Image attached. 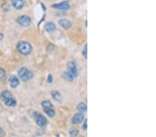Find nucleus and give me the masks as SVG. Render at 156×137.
Returning <instances> with one entry per match:
<instances>
[{
	"instance_id": "nucleus-24",
	"label": "nucleus",
	"mask_w": 156,
	"mask_h": 137,
	"mask_svg": "<svg viewBox=\"0 0 156 137\" xmlns=\"http://www.w3.org/2000/svg\"><path fill=\"white\" fill-rule=\"evenodd\" d=\"M2 129L1 128V127H0V134H2Z\"/></svg>"
},
{
	"instance_id": "nucleus-15",
	"label": "nucleus",
	"mask_w": 156,
	"mask_h": 137,
	"mask_svg": "<svg viewBox=\"0 0 156 137\" xmlns=\"http://www.w3.org/2000/svg\"><path fill=\"white\" fill-rule=\"evenodd\" d=\"M77 109L81 113H84L87 111V105L83 102H80L77 105Z\"/></svg>"
},
{
	"instance_id": "nucleus-22",
	"label": "nucleus",
	"mask_w": 156,
	"mask_h": 137,
	"mask_svg": "<svg viewBox=\"0 0 156 137\" xmlns=\"http://www.w3.org/2000/svg\"><path fill=\"white\" fill-rule=\"evenodd\" d=\"M47 81H48V83H52V81H53V76H52L51 74H49V76H48Z\"/></svg>"
},
{
	"instance_id": "nucleus-18",
	"label": "nucleus",
	"mask_w": 156,
	"mask_h": 137,
	"mask_svg": "<svg viewBox=\"0 0 156 137\" xmlns=\"http://www.w3.org/2000/svg\"><path fill=\"white\" fill-rule=\"evenodd\" d=\"M6 78V74L4 68H0V81H4Z\"/></svg>"
},
{
	"instance_id": "nucleus-16",
	"label": "nucleus",
	"mask_w": 156,
	"mask_h": 137,
	"mask_svg": "<svg viewBox=\"0 0 156 137\" xmlns=\"http://www.w3.org/2000/svg\"><path fill=\"white\" fill-rule=\"evenodd\" d=\"M42 107H43V109H51L53 108V105L49 100H45L42 102Z\"/></svg>"
},
{
	"instance_id": "nucleus-17",
	"label": "nucleus",
	"mask_w": 156,
	"mask_h": 137,
	"mask_svg": "<svg viewBox=\"0 0 156 137\" xmlns=\"http://www.w3.org/2000/svg\"><path fill=\"white\" fill-rule=\"evenodd\" d=\"M45 111V113L46 114H47L49 117H53V116H55V111L54 110V109L51 108V109H43Z\"/></svg>"
},
{
	"instance_id": "nucleus-7",
	"label": "nucleus",
	"mask_w": 156,
	"mask_h": 137,
	"mask_svg": "<svg viewBox=\"0 0 156 137\" xmlns=\"http://www.w3.org/2000/svg\"><path fill=\"white\" fill-rule=\"evenodd\" d=\"M83 119H84V116L82 113L76 114L72 118V123L73 124H75V125L80 124V123L83 122Z\"/></svg>"
},
{
	"instance_id": "nucleus-19",
	"label": "nucleus",
	"mask_w": 156,
	"mask_h": 137,
	"mask_svg": "<svg viewBox=\"0 0 156 137\" xmlns=\"http://www.w3.org/2000/svg\"><path fill=\"white\" fill-rule=\"evenodd\" d=\"M87 47H88V45L86 44L84 47L83 50L82 51L83 56L85 57V58H86V59H87V58H88V48H87Z\"/></svg>"
},
{
	"instance_id": "nucleus-1",
	"label": "nucleus",
	"mask_w": 156,
	"mask_h": 137,
	"mask_svg": "<svg viewBox=\"0 0 156 137\" xmlns=\"http://www.w3.org/2000/svg\"><path fill=\"white\" fill-rule=\"evenodd\" d=\"M67 68L68 72L64 73L63 76L67 81L72 82L78 76V69L74 62H69L67 63Z\"/></svg>"
},
{
	"instance_id": "nucleus-5",
	"label": "nucleus",
	"mask_w": 156,
	"mask_h": 137,
	"mask_svg": "<svg viewBox=\"0 0 156 137\" xmlns=\"http://www.w3.org/2000/svg\"><path fill=\"white\" fill-rule=\"evenodd\" d=\"M17 22L20 25V26H24V27H27V26H29L30 24H31V18H30L29 16L22 15L17 18Z\"/></svg>"
},
{
	"instance_id": "nucleus-4",
	"label": "nucleus",
	"mask_w": 156,
	"mask_h": 137,
	"mask_svg": "<svg viewBox=\"0 0 156 137\" xmlns=\"http://www.w3.org/2000/svg\"><path fill=\"white\" fill-rule=\"evenodd\" d=\"M33 118L35 119V121L38 126L40 127H44L47 124V120L42 114L37 112L33 113Z\"/></svg>"
},
{
	"instance_id": "nucleus-11",
	"label": "nucleus",
	"mask_w": 156,
	"mask_h": 137,
	"mask_svg": "<svg viewBox=\"0 0 156 137\" xmlns=\"http://www.w3.org/2000/svg\"><path fill=\"white\" fill-rule=\"evenodd\" d=\"M51 96L53 99L54 100H56V102H59V103H61L62 101H63V98H62V96L61 93H60L59 91H51Z\"/></svg>"
},
{
	"instance_id": "nucleus-10",
	"label": "nucleus",
	"mask_w": 156,
	"mask_h": 137,
	"mask_svg": "<svg viewBox=\"0 0 156 137\" xmlns=\"http://www.w3.org/2000/svg\"><path fill=\"white\" fill-rule=\"evenodd\" d=\"M58 24H60V26L63 27V28L65 29H68L72 26V23H71L70 20H65V19L61 20L58 22Z\"/></svg>"
},
{
	"instance_id": "nucleus-23",
	"label": "nucleus",
	"mask_w": 156,
	"mask_h": 137,
	"mask_svg": "<svg viewBox=\"0 0 156 137\" xmlns=\"http://www.w3.org/2000/svg\"><path fill=\"white\" fill-rule=\"evenodd\" d=\"M4 38V35L2 33H0V40H2Z\"/></svg>"
},
{
	"instance_id": "nucleus-6",
	"label": "nucleus",
	"mask_w": 156,
	"mask_h": 137,
	"mask_svg": "<svg viewBox=\"0 0 156 137\" xmlns=\"http://www.w3.org/2000/svg\"><path fill=\"white\" fill-rule=\"evenodd\" d=\"M70 4L68 3L67 2H62L61 3L56 4L52 5V8L55 9H57V10H61V11H67L70 8Z\"/></svg>"
},
{
	"instance_id": "nucleus-20",
	"label": "nucleus",
	"mask_w": 156,
	"mask_h": 137,
	"mask_svg": "<svg viewBox=\"0 0 156 137\" xmlns=\"http://www.w3.org/2000/svg\"><path fill=\"white\" fill-rule=\"evenodd\" d=\"M79 134V130L72 129L70 132V135L72 136H76Z\"/></svg>"
},
{
	"instance_id": "nucleus-13",
	"label": "nucleus",
	"mask_w": 156,
	"mask_h": 137,
	"mask_svg": "<svg viewBox=\"0 0 156 137\" xmlns=\"http://www.w3.org/2000/svg\"><path fill=\"white\" fill-rule=\"evenodd\" d=\"M56 27L54 23L53 22H47L45 24V29L47 32H53L56 30Z\"/></svg>"
},
{
	"instance_id": "nucleus-8",
	"label": "nucleus",
	"mask_w": 156,
	"mask_h": 137,
	"mask_svg": "<svg viewBox=\"0 0 156 137\" xmlns=\"http://www.w3.org/2000/svg\"><path fill=\"white\" fill-rule=\"evenodd\" d=\"M11 4L13 7L17 10H20L25 5L24 0H11Z\"/></svg>"
},
{
	"instance_id": "nucleus-2",
	"label": "nucleus",
	"mask_w": 156,
	"mask_h": 137,
	"mask_svg": "<svg viewBox=\"0 0 156 137\" xmlns=\"http://www.w3.org/2000/svg\"><path fill=\"white\" fill-rule=\"evenodd\" d=\"M17 49L21 54L24 55V56H27L31 53L32 47L29 42L22 41V42H18Z\"/></svg>"
},
{
	"instance_id": "nucleus-21",
	"label": "nucleus",
	"mask_w": 156,
	"mask_h": 137,
	"mask_svg": "<svg viewBox=\"0 0 156 137\" xmlns=\"http://www.w3.org/2000/svg\"><path fill=\"white\" fill-rule=\"evenodd\" d=\"M87 123H88V120H87V119H86L84 121V123L83 124V126H82V128L85 131H86L87 129H88V125H87Z\"/></svg>"
},
{
	"instance_id": "nucleus-14",
	"label": "nucleus",
	"mask_w": 156,
	"mask_h": 137,
	"mask_svg": "<svg viewBox=\"0 0 156 137\" xmlns=\"http://www.w3.org/2000/svg\"><path fill=\"white\" fill-rule=\"evenodd\" d=\"M4 102H5L6 105H7L8 107H14L17 104V100L14 99V97L12 96L10 99L6 100V101H4Z\"/></svg>"
},
{
	"instance_id": "nucleus-3",
	"label": "nucleus",
	"mask_w": 156,
	"mask_h": 137,
	"mask_svg": "<svg viewBox=\"0 0 156 137\" xmlns=\"http://www.w3.org/2000/svg\"><path fill=\"white\" fill-rule=\"evenodd\" d=\"M18 76L22 81H27L31 79L33 76V74L26 67H22L18 72Z\"/></svg>"
},
{
	"instance_id": "nucleus-12",
	"label": "nucleus",
	"mask_w": 156,
	"mask_h": 137,
	"mask_svg": "<svg viewBox=\"0 0 156 137\" xmlns=\"http://www.w3.org/2000/svg\"><path fill=\"white\" fill-rule=\"evenodd\" d=\"M12 96H12V94H11V93L8 90L2 91L1 95H0V98H1V99L3 100L4 102L6 101V100L10 99V98L12 97Z\"/></svg>"
},
{
	"instance_id": "nucleus-9",
	"label": "nucleus",
	"mask_w": 156,
	"mask_h": 137,
	"mask_svg": "<svg viewBox=\"0 0 156 137\" xmlns=\"http://www.w3.org/2000/svg\"><path fill=\"white\" fill-rule=\"evenodd\" d=\"M9 84H10L11 87L16 88L20 84V81L17 76L13 75L9 78Z\"/></svg>"
}]
</instances>
